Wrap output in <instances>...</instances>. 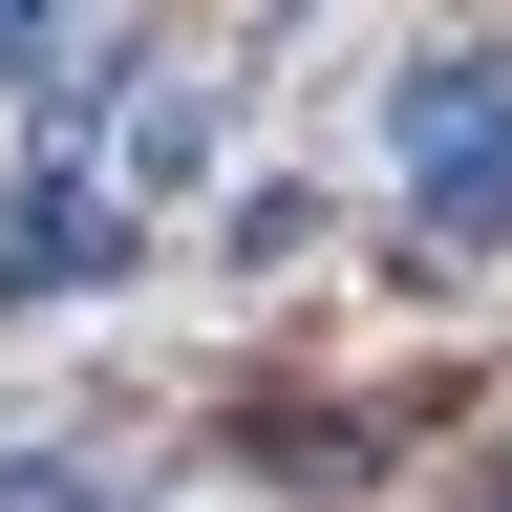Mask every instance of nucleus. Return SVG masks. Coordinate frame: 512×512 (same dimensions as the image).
Here are the masks:
<instances>
[{
    "mask_svg": "<svg viewBox=\"0 0 512 512\" xmlns=\"http://www.w3.org/2000/svg\"><path fill=\"white\" fill-rule=\"evenodd\" d=\"M64 278H128V214L86 171H22V192H0V320H43Z\"/></svg>",
    "mask_w": 512,
    "mask_h": 512,
    "instance_id": "2",
    "label": "nucleus"
},
{
    "mask_svg": "<svg viewBox=\"0 0 512 512\" xmlns=\"http://www.w3.org/2000/svg\"><path fill=\"white\" fill-rule=\"evenodd\" d=\"M406 192H427V235H512V64L406 86Z\"/></svg>",
    "mask_w": 512,
    "mask_h": 512,
    "instance_id": "1",
    "label": "nucleus"
},
{
    "mask_svg": "<svg viewBox=\"0 0 512 512\" xmlns=\"http://www.w3.org/2000/svg\"><path fill=\"white\" fill-rule=\"evenodd\" d=\"M43 22H64V0H0V86H22V64H43Z\"/></svg>",
    "mask_w": 512,
    "mask_h": 512,
    "instance_id": "4",
    "label": "nucleus"
},
{
    "mask_svg": "<svg viewBox=\"0 0 512 512\" xmlns=\"http://www.w3.org/2000/svg\"><path fill=\"white\" fill-rule=\"evenodd\" d=\"M0 512H128V491L86 470V448H22V470H0Z\"/></svg>",
    "mask_w": 512,
    "mask_h": 512,
    "instance_id": "3",
    "label": "nucleus"
}]
</instances>
